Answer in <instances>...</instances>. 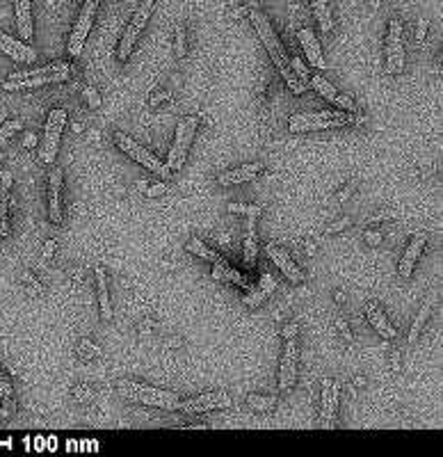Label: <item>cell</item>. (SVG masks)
<instances>
[{
    "mask_svg": "<svg viewBox=\"0 0 443 457\" xmlns=\"http://www.w3.org/2000/svg\"><path fill=\"white\" fill-rule=\"evenodd\" d=\"M250 19H252L256 34H259V39L263 41L265 51H268L270 60L274 62V67H277L281 78L286 80V85L290 87V92L297 94V96L304 94L308 85H304L302 80L295 76V71H292V67H290V55L286 53V48H283V44L277 37V32H274L270 19L261 10H250Z\"/></svg>",
    "mask_w": 443,
    "mask_h": 457,
    "instance_id": "1",
    "label": "cell"
},
{
    "mask_svg": "<svg viewBox=\"0 0 443 457\" xmlns=\"http://www.w3.org/2000/svg\"><path fill=\"white\" fill-rule=\"evenodd\" d=\"M74 65L69 62H50L46 67L28 69V71H16L3 83L5 92H23V89H37L43 85L53 83H64V80L74 78Z\"/></svg>",
    "mask_w": 443,
    "mask_h": 457,
    "instance_id": "2",
    "label": "cell"
},
{
    "mask_svg": "<svg viewBox=\"0 0 443 457\" xmlns=\"http://www.w3.org/2000/svg\"><path fill=\"white\" fill-rule=\"evenodd\" d=\"M117 393L128 402H137V405L158 407V409H167V411H176V407H179V402H181V396L176 391L151 387V384H142L135 380H119Z\"/></svg>",
    "mask_w": 443,
    "mask_h": 457,
    "instance_id": "3",
    "label": "cell"
},
{
    "mask_svg": "<svg viewBox=\"0 0 443 457\" xmlns=\"http://www.w3.org/2000/svg\"><path fill=\"white\" fill-rule=\"evenodd\" d=\"M354 114L345 110H311V112H297L288 119L290 133H315V131H332L352 126Z\"/></svg>",
    "mask_w": 443,
    "mask_h": 457,
    "instance_id": "4",
    "label": "cell"
},
{
    "mask_svg": "<svg viewBox=\"0 0 443 457\" xmlns=\"http://www.w3.org/2000/svg\"><path fill=\"white\" fill-rule=\"evenodd\" d=\"M197 128H199V117H183L176 126V135L172 142V149H170V156H167V169L170 172H179L183 169L185 160H188V151L192 147V140L197 135Z\"/></svg>",
    "mask_w": 443,
    "mask_h": 457,
    "instance_id": "5",
    "label": "cell"
},
{
    "mask_svg": "<svg viewBox=\"0 0 443 457\" xmlns=\"http://www.w3.org/2000/svg\"><path fill=\"white\" fill-rule=\"evenodd\" d=\"M114 145L119 147L121 154H126L130 160H135L137 165L146 167L149 172H154L156 176H161L163 181H167V178H170L172 172H170V169H167V165L161 163V160H158V158H156L146 147L137 145V142L132 140L130 135H126V133H121V131L114 133Z\"/></svg>",
    "mask_w": 443,
    "mask_h": 457,
    "instance_id": "6",
    "label": "cell"
},
{
    "mask_svg": "<svg viewBox=\"0 0 443 457\" xmlns=\"http://www.w3.org/2000/svg\"><path fill=\"white\" fill-rule=\"evenodd\" d=\"M64 126H67V110L64 107H53L46 119V126H43V138H41V147H39V158L43 165L55 163L60 138H62Z\"/></svg>",
    "mask_w": 443,
    "mask_h": 457,
    "instance_id": "7",
    "label": "cell"
},
{
    "mask_svg": "<svg viewBox=\"0 0 443 457\" xmlns=\"http://www.w3.org/2000/svg\"><path fill=\"white\" fill-rule=\"evenodd\" d=\"M154 5H156V0H142L139 7L135 10V14H132V19L128 21L126 30H123L121 41H119V48H117L119 62H128L130 53H132V46H135V41L139 39L142 30L146 28V21L151 19Z\"/></svg>",
    "mask_w": 443,
    "mask_h": 457,
    "instance_id": "8",
    "label": "cell"
},
{
    "mask_svg": "<svg viewBox=\"0 0 443 457\" xmlns=\"http://www.w3.org/2000/svg\"><path fill=\"white\" fill-rule=\"evenodd\" d=\"M384 53H386V74L400 76L404 71V28L397 19L388 21Z\"/></svg>",
    "mask_w": 443,
    "mask_h": 457,
    "instance_id": "9",
    "label": "cell"
},
{
    "mask_svg": "<svg viewBox=\"0 0 443 457\" xmlns=\"http://www.w3.org/2000/svg\"><path fill=\"white\" fill-rule=\"evenodd\" d=\"M96 10H99V0H85V5L81 7V14H78L76 25H74V30H71V37L67 44V53L71 58H78L83 53L87 34H90V30H92Z\"/></svg>",
    "mask_w": 443,
    "mask_h": 457,
    "instance_id": "10",
    "label": "cell"
},
{
    "mask_svg": "<svg viewBox=\"0 0 443 457\" xmlns=\"http://www.w3.org/2000/svg\"><path fill=\"white\" fill-rule=\"evenodd\" d=\"M231 405H233V400L226 391H208L190 400H181L176 411H183V414H206V411L229 409Z\"/></svg>",
    "mask_w": 443,
    "mask_h": 457,
    "instance_id": "11",
    "label": "cell"
},
{
    "mask_svg": "<svg viewBox=\"0 0 443 457\" xmlns=\"http://www.w3.org/2000/svg\"><path fill=\"white\" fill-rule=\"evenodd\" d=\"M297 359H299V347L295 336L283 338V352L279 362V391H290L297 382Z\"/></svg>",
    "mask_w": 443,
    "mask_h": 457,
    "instance_id": "12",
    "label": "cell"
},
{
    "mask_svg": "<svg viewBox=\"0 0 443 457\" xmlns=\"http://www.w3.org/2000/svg\"><path fill=\"white\" fill-rule=\"evenodd\" d=\"M265 254H268V258L274 263V267H277V270L286 277L290 284H304L306 282L304 272L299 270V265L292 261V256L281 245L270 243L268 247H265Z\"/></svg>",
    "mask_w": 443,
    "mask_h": 457,
    "instance_id": "13",
    "label": "cell"
},
{
    "mask_svg": "<svg viewBox=\"0 0 443 457\" xmlns=\"http://www.w3.org/2000/svg\"><path fill=\"white\" fill-rule=\"evenodd\" d=\"M308 85H311L322 98H327V101H329L336 107V110H345V112H350V114H357L359 112L357 103H354L348 94H339V92H336V87L329 83V80H325L322 76H311V78H308Z\"/></svg>",
    "mask_w": 443,
    "mask_h": 457,
    "instance_id": "14",
    "label": "cell"
},
{
    "mask_svg": "<svg viewBox=\"0 0 443 457\" xmlns=\"http://www.w3.org/2000/svg\"><path fill=\"white\" fill-rule=\"evenodd\" d=\"M339 396H341V382L339 380H322V402H320V428L329 430L334 428L336 409H339Z\"/></svg>",
    "mask_w": 443,
    "mask_h": 457,
    "instance_id": "15",
    "label": "cell"
},
{
    "mask_svg": "<svg viewBox=\"0 0 443 457\" xmlns=\"http://www.w3.org/2000/svg\"><path fill=\"white\" fill-rule=\"evenodd\" d=\"M263 174V165L261 163H245L226 169V172L217 174V183L222 187H231V185H243V183H252Z\"/></svg>",
    "mask_w": 443,
    "mask_h": 457,
    "instance_id": "16",
    "label": "cell"
},
{
    "mask_svg": "<svg viewBox=\"0 0 443 457\" xmlns=\"http://www.w3.org/2000/svg\"><path fill=\"white\" fill-rule=\"evenodd\" d=\"M0 53H5L7 58H12L14 62H19V65H34L39 58L37 51H34L32 46L10 37V34L3 32V30H0Z\"/></svg>",
    "mask_w": 443,
    "mask_h": 457,
    "instance_id": "17",
    "label": "cell"
},
{
    "mask_svg": "<svg viewBox=\"0 0 443 457\" xmlns=\"http://www.w3.org/2000/svg\"><path fill=\"white\" fill-rule=\"evenodd\" d=\"M425 243H428V236L425 234H414L409 245L404 247V252L400 256V263H397V274H400V279H409L416 263H418V258L425 249Z\"/></svg>",
    "mask_w": 443,
    "mask_h": 457,
    "instance_id": "18",
    "label": "cell"
},
{
    "mask_svg": "<svg viewBox=\"0 0 443 457\" xmlns=\"http://www.w3.org/2000/svg\"><path fill=\"white\" fill-rule=\"evenodd\" d=\"M48 220L62 224V169L53 167L48 174Z\"/></svg>",
    "mask_w": 443,
    "mask_h": 457,
    "instance_id": "19",
    "label": "cell"
},
{
    "mask_svg": "<svg viewBox=\"0 0 443 457\" xmlns=\"http://www.w3.org/2000/svg\"><path fill=\"white\" fill-rule=\"evenodd\" d=\"M14 176L7 169H0V238L10 236V190Z\"/></svg>",
    "mask_w": 443,
    "mask_h": 457,
    "instance_id": "20",
    "label": "cell"
},
{
    "mask_svg": "<svg viewBox=\"0 0 443 457\" xmlns=\"http://www.w3.org/2000/svg\"><path fill=\"white\" fill-rule=\"evenodd\" d=\"M297 39H299V46H302L306 60L311 62V67L325 71V69H327V60H325V55H322L320 41H318V37L313 34V30L302 28V30L297 32Z\"/></svg>",
    "mask_w": 443,
    "mask_h": 457,
    "instance_id": "21",
    "label": "cell"
},
{
    "mask_svg": "<svg viewBox=\"0 0 443 457\" xmlns=\"http://www.w3.org/2000/svg\"><path fill=\"white\" fill-rule=\"evenodd\" d=\"M366 318H368V322L373 325V329H375L382 338H386V340L395 338L397 331L393 329L391 322H388L386 313H384V309H382V304H379L377 300H370V302L366 304Z\"/></svg>",
    "mask_w": 443,
    "mask_h": 457,
    "instance_id": "22",
    "label": "cell"
},
{
    "mask_svg": "<svg viewBox=\"0 0 443 457\" xmlns=\"http://www.w3.org/2000/svg\"><path fill=\"white\" fill-rule=\"evenodd\" d=\"M256 222L259 218L250 215L247 218V229H245V243H243V261L247 270L256 267V256H259V238H256Z\"/></svg>",
    "mask_w": 443,
    "mask_h": 457,
    "instance_id": "23",
    "label": "cell"
},
{
    "mask_svg": "<svg viewBox=\"0 0 443 457\" xmlns=\"http://www.w3.org/2000/svg\"><path fill=\"white\" fill-rule=\"evenodd\" d=\"M96 277V293H99V307H101V318L108 322L112 320V307H110V293H108V274H105L103 265H96L94 270Z\"/></svg>",
    "mask_w": 443,
    "mask_h": 457,
    "instance_id": "24",
    "label": "cell"
},
{
    "mask_svg": "<svg viewBox=\"0 0 443 457\" xmlns=\"http://www.w3.org/2000/svg\"><path fill=\"white\" fill-rule=\"evenodd\" d=\"M16 28L23 39H32V3L30 0H14Z\"/></svg>",
    "mask_w": 443,
    "mask_h": 457,
    "instance_id": "25",
    "label": "cell"
},
{
    "mask_svg": "<svg viewBox=\"0 0 443 457\" xmlns=\"http://www.w3.org/2000/svg\"><path fill=\"white\" fill-rule=\"evenodd\" d=\"M212 279L236 284V286H240V289H245V291L252 289V282L247 279L243 272H238V270H233V267H229L226 263H215V265H212Z\"/></svg>",
    "mask_w": 443,
    "mask_h": 457,
    "instance_id": "26",
    "label": "cell"
},
{
    "mask_svg": "<svg viewBox=\"0 0 443 457\" xmlns=\"http://www.w3.org/2000/svg\"><path fill=\"white\" fill-rule=\"evenodd\" d=\"M434 302H437V295H430L428 300H425V304L421 307V311H418V316H416V320H414V325H411V329H409V345H416L418 343V338H421V334H423V329H425V322H428V318H430V313H432V307H434Z\"/></svg>",
    "mask_w": 443,
    "mask_h": 457,
    "instance_id": "27",
    "label": "cell"
},
{
    "mask_svg": "<svg viewBox=\"0 0 443 457\" xmlns=\"http://www.w3.org/2000/svg\"><path fill=\"white\" fill-rule=\"evenodd\" d=\"M185 249H188L192 256H199L201 261H208L212 265H215V263H226L224 256H222L219 252H215V249H210L201 238H190L188 245H185Z\"/></svg>",
    "mask_w": 443,
    "mask_h": 457,
    "instance_id": "28",
    "label": "cell"
},
{
    "mask_svg": "<svg viewBox=\"0 0 443 457\" xmlns=\"http://www.w3.org/2000/svg\"><path fill=\"white\" fill-rule=\"evenodd\" d=\"M311 7H313V14L318 23H320V30L325 34H329L334 28V21H332V10H329V0H311Z\"/></svg>",
    "mask_w": 443,
    "mask_h": 457,
    "instance_id": "29",
    "label": "cell"
},
{
    "mask_svg": "<svg viewBox=\"0 0 443 457\" xmlns=\"http://www.w3.org/2000/svg\"><path fill=\"white\" fill-rule=\"evenodd\" d=\"M247 405L254 411H272L277 407V398L274 396H263V393H250L247 396Z\"/></svg>",
    "mask_w": 443,
    "mask_h": 457,
    "instance_id": "30",
    "label": "cell"
},
{
    "mask_svg": "<svg viewBox=\"0 0 443 457\" xmlns=\"http://www.w3.org/2000/svg\"><path fill=\"white\" fill-rule=\"evenodd\" d=\"M19 131H21V121L19 119H7L3 126H0V147H5Z\"/></svg>",
    "mask_w": 443,
    "mask_h": 457,
    "instance_id": "31",
    "label": "cell"
},
{
    "mask_svg": "<svg viewBox=\"0 0 443 457\" xmlns=\"http://www.w3.org/2000/svg\"><path fill=\"white\" fill-rule=\"evenodd\" d=\"M78 355H81L85 362H92V359H96V357L101 355V350H99V345H96L92 338H83L81 343H78Z\"/></svg>",
    "mask_w": 443,
    "mask_h": 457,
    "instance_id": "32",
    "label": "cell"
},
{
    "mask_svg": "<svg viewBox=\"0 0 443 457\" xmlns=\"http://www.w3.org/2000/svg\"><path fill=\"white\" fill-rule=\"evenodd\" d=\"M226 211L245 215V218H250V215H256V218H259V215L263 213V206H259V204H229Z\"/></svg>",
    "mask_w": 443,
    "mask_h": 457,
    "instance_id": "33",
    "label": "cell"
},
{
    "mask_svg": "<svg viewBox=\"0 0 443 457\" xmlns=\"http://www.w3.org/2000/svg\"><path fill=\"white\" fill-rule=\"evenodd\" d=\"M350 227H352V220L348 218V215H343V218H339V220H336V222L327 224L325 234H327V236H336V234H341V231L350 229Z\"/></svg>",
    "mask_w": 443,
    "mask_h": 457,
    "instance_id": "34",
    "label": "cell"
},
{
    "mask_svg": "<svg viewBox=\"0 0 443 457\" xmlns=\"http://www.w3.org/2000/svg\"><path fill=\"white\" fill-rule=\"evenodd\" d=\"M21 282H23L25 289H28L30 295H39V293H43V286H41L37 279H34V277H32L30 272H23V274H21Z\"/></svg>",
    "mask_w": 443,
    "mask_h": 457,
    "instance_id": "35",
    "label": "cell"
},
{
    "mask_svg": "<svg viewBox=\"0 0 443 457\" xmlns=\"http://www.w3.org/2000/svg\"><path fill=\"white\" fill-rule=\"evenodd\" d=\"M0 398H3L5 402H14V389H12L10 380L3 375V371H0Z\"/></svg>",
    "mask_w": 443,
    "mask_h": 457,
    "instance_id": "36",
    "label": "cell"
},
{
    "mask_svg": "<svg viewBox=\"0 0 443 457\" xmlns=\"http://www.w3.org/2000/svg\"><path fill=\"white\" fill-rule=\"evenodd\" d=\"M256 289H259V291L265 295V298H268V295H272V293H274V289H277V282L272 279V274L265 272V274H261V284L256 286Z\"/></svg>",
    "mask_w": 443,
    "mask_h": 457,
    "instance_id": "37",
    "label": "cell"
},
{
    "mask_svg": "<svg viewBox=\"0 0 443 457\" xmlns=\"http://www.w3.org/2000/svg\"><path fill=\"white\" fill-rule=\"evenodd\" d=\"M290 67H292V71H295V76L302 80L304 85H308V78H311V76H308V71H306V67L302 65V62H299L297 58H290Z\"/></svg>",
    "mask_w": 443,
    "mask_h": 457,
    "instance_id": "38",
    "label": "cell"
},
{
    "mask_svg": "<svg viewBox=\"0 0 443 457\" xmlns=\"http://www.w3.org/2000/svg\"><path fill=\"white\" fill-rule=\"evenodd\" d=\"M165 192H167V183H165V181H158V183L149 185L146 190H144L146 199H158V197H163Z\"/></svg>",
    "mask_w": 443,
    "mask_h": 457,
    "instance_id": "39",
    "label": "cell"
},
{
    "mask_svg": "<svg viewBox=\"0 0 443 457\" xmlns=\"http://www.w3.org/2000/svg\"><path fill=\"white\" fill-rule=\"evenodd\" d=\"M83 96H85V101H87V105L90 107H101V96H99V92H96L94 87H85L83 89Z\"/></svg>",
    "mask_w": 443,
    "mask_h": 457,
    "instance_id": "40",
    "label": "cell"
},
{
    "mask_svg": "<svg viewBox=\"0 0 443 457\" xmlns=\"http://www.w3.org/2000/svg\"><path fill=\"white\" fill-rule=\"evenodd\" d=\"M174 51H176V58L185 55V28H183V25L176 28V46H174Z\"/></svg>",
    "mask_w": 443,
    "mask_h": 457,
    "instance_id": "41",
    "label": "cell"
},
{
    "mask_svg": "<svg viewBox=\"0 0 443 457\" xmlns=\"http://www.w3.org/2000/svg\"><path fill=\"white\" fill-rule=\"evenodd\" d=\"M94 396V391L92 389H87L85 384H78V387L74 389V398L78 400V402H87Z\"/></svg>",
    "mask_w": 443,
    "mask_h": 457,
    "instance_id": "42",
    "label": "cell"
},
{
    "mask_svg": "<svg viewBox=\"0 0 443 457\" xmlns=\"http://www.w3.org/2000/svg\"><path fill=\"white\" fill-rule=\"evenodd\" d=\"M170 98H172V92H167V89H165V92H158V94H154L151 98H149V105H151V107H158L161 103L170 101Z\"/></svg>",
    "mask_w": 443,
    "mask_h": 457,
    "instance_id": "43",
    "label": "cell"
},
{
    "mask_svg": "<svg viewBox=\"0 0 443 457\" xmlns=\"http://www.w3.org/2000/svg\"><path fill=\"white\" fill-rule=\"evenodd\" d=\"M336 329L341 331V336L345 340H352V331H350V325H348V320H343V318H336Z\"/></svg>",
    "mask_w": 443,
    "mask_h": 457,
    "instance_id": "44",
    "label": "cell"
},
{
    "mask_svg": "<svg viewBox=\"0 0 443 457\" xmlns=\"http://www.w3.org/2000/svg\"><path fill=\"white\" fill-rule=\"evenodd\" d=\"M363 238H366V245H370V247H377L379 243H382V234H379V231H366V234H363Z\"/></svg>",
    "mask_w": 443,
    "mask_h": 457,
    "instance_id": "45",
    "label": "cell"
},
{
    "mask_svg": "<svg viewBox=\"0 0 443 457\" xmlns=\"http://www.w3.org/2000/svg\"><path fill=\"white\" fill-rule=\"evenodd\" d=\"M55 249H57V243H55V240H46V245H43L41 256H43V258H53V254H55Z\"/></svg>",
    "mask_w": 443,
    "mask_h": 457,
    "instance_id": "46",
    "label": "cell"
},
{
    "mask_svg": "<svg viewBox=\"0 0 443 457\" xmlns=\"http://www.w3.org/2000/svg\"><path fill=\"white\" fill-rule=\"evenodd\" d=\"M281 336H283V338H292V336H297V325H295V322H288V325H283Z\"/></svg>",
    "mask_w": 443,
    "mask_h": 457,
    "instance_id": "47",
    "label": "cell"
},
{
    "mask_svg": "<svg viewBox=\"0 0 443 457\" xmlns=\"http://www.w3.org/2000/svg\"><path fill=\"white\" fill-rule=\"evenodd\" d=\"M425 32H428V21L423 19V21L418 23V28H416V41H418V44L425 41Z\"/></svg>",
    "mask_w": 443,
    "mask_h": 457,
    "instance_id": "48",
    "label": "cell"
},
{
    "mask_svg": "<svg viewBox=\"0 0 443 457\" xmlns=\"http://www.w3.org/2000/svg\"><path fill=\"white\" fill-rule=\"evenodd\" d=\"M352 190H354V185H345L343 190L336 194V201H345V199H348V197L352 194Z\"/></svg>",
    "mask_w": 443,
    "mask_h": 457,
    "instance_id": "49",
    "label": "cell"
},
{
    "mask_svg": "<svg viewBox=\"0 0 443 457\" xmlns=\"http://www.w3.org/2000/svg\"><path fill=\"white\" fill-rule=\"evenodd\" d=\"M386 218H388V213H377V215H373V218H368V220H366V227H370V224L382 222V220H386Z\"/></svg>",
    "mask_w": 443,
    "mask_h": 457,
    "instance_id": "50",
    "label": "cell"
},
{
    "mask_svg": "<svg viewBox=\"0 0 443 457\" xmlns=\"http://www.w3.org/2000/svg\"><path fill=\"white\" fill-rule=\"evenodd\" d=\"M391 369H393V371L400 369V352H395V350L391 352Z\"/></svg>",
    "mask_w": 443,
    "mask_h": 457,
    "instance_id": "51",
    "label": "cell"
},
{
    "mask_svg": "<svg viewBox=\"0 0 443 457\" xmlns=\"http://www.w3.org/2000/svg\"><path fill=\"white\" fill-rule=\"evenodd\" d=\"M245 14H250V7H247V5L245 7H236V10H233L236 19H240V16H245Z\"/></svg>",
    "mask_w": 443,
    "mask_h": 457,
    "instance_id": "52",
    "label": "cell"
},
{
    "mask_svg": "<svg viewBox=\"0 0 443 457\" xmlns=\"http://www.w3.org/2000/svg\"><path fill=\"white\" fill-rule=\"evenodd\" d=\"M245 5L250 7V10H261V5H259V0H245Z\"/></svg>",
    "mask_w": 443,
    "mask_h": 457,
    "instance_id": "53",
    "label": "cell"
},
{
    "mask_svg": "<svg viewBox=\"0 0 443 457\" xmlns=\"http://www.w3.org/2000/svg\"><path fill=\"white\" fill-rule=\"evenodd\" d=\"M23 145H25V149H32L34 147V135H25Z\"/></svg>",
    "mask_w": 443,
    "mask_h": 457,
    "instance_id": "54",
    "label": "cell"
},
{
    "mask_svg": "<svg viewBox=\"0 0 443 457\" xmlns=\"http://www.w3.org/2000/svg\"><path fill=\"white\" fill-rule=\"evenodd\" d=\"M146 187H149V181H144V178H142V181H137V190L139 192H144Z\"/></svg>",
    "mask_w": 443,
    "mask_h": 457,
    "instance_id": "55",
    "label": "cell"
},
{
    "mask_svg": "<svg viewBox=\"0 0 443 457\" xmlns=\"http://www.w3.org/2000/svg\"><path fill=\"white\" fill-rule=\"evenodd\" d=\"M334 300L339 302V304H343V300H345V295H343V291H336L334 293Z\"/></svg>",
    "mask_w": 443,
    "mask_h": 457,
    "instance_id": "56",
    "label": "cell"
},
{
    "mask_svg": "<svg viewBox=\"0 0 443 457\" xmlns=\"http://www.w3.org/2000/svg\"><path fill=\"white\" fill-rule=\"evenodd\" d=\"M304 249H306L308 254H313V252H315V245H313V243H306V245H304Z\"/></svg>",
    "mask_w": 443,
    "mask_h": 457,
    "instance_id": "57",
    "label": "cell"
},
{
    "mask_svg": "<svg viewBox=\"0 0 443 457\" xmlns=\"http://www.w3.org/2000/svg\"><path fill=\"white\" fill-rule=\"evenodd\" d=\"M368 5L373 7V10H377V7H379V0H368Z\"/></svg>",
    "mask_w": 443,
    "mask_h": 457,
    "instance_id": "58",
    "label": "cell"
},
{
    "mask_svg": "<svg viewBox=\"0 0 443 457\" xmlns=\"http://www.w3.org/2000/svg\"><path fill=\"white\" fill-rule=\"evenodd\" d=\"M354 384H357V387H363V384H366V380H363V378H357V380H354Z\"/></svg>",
    "mask_w": 443,
    "mask_h": 457,
    "instance_id": "59",
    "label": "cell"
},
{
    "mask_svg": "<svg viewBox=\"0 0 443 457\" xmlns=\"http://www.w3.org/2000/svg\"><path fill=\"white\" fill-rule=\"evenodd\" d=\"M74 133H83V126H81V124H74Z\"/></svg>",
    "mask_w": 443,
    "mask_h": 457,
    "instance_id": "60",
    "label": "cell"
},
{
    "mask_svg": "<svg viewBox=\"0 0 443 457\" xmlns=\"http://www.w3.org/2000/svg\"><path fill=\"white\" fill-rule=\"evenodd\" d=\"M3 158H5V156H3V151H0V163H3Z\"/></svg>",
    "mask_w": 443,
    "mask_h": 457,
    "instance_id": "61",
    "label": "cell"
},
{
    "mask_svg": "<svg viewBox=\"0 0 443 457\" xmlns=\"http://www.w3.org/2000/svg\"><path fill=\"white\" fill-rule=\"evenodd\" d=\"M0 240H3V238H0Z\"/></svg>",
    "mask_w": 443,
    "mask_h": 457,
    "instance_id": "62",
    "label": "cell"
}]
</instances>
